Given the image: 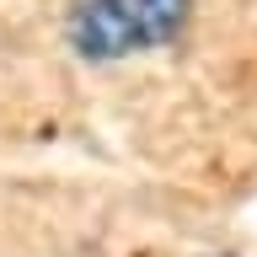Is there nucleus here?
<instances>
[{"instance_id":"f257e3e1","label":"nucleus","mask_w":257,"mask_h":257,"mask_svg":"<svg viewBox=\"0 0 257 257\" xmlns=\"http://www.w3.org/2000/svg\"><path fill=\"white\" fill-rule=\"evenodd\" d=\"M193 22V0H75L64 38L80 59L118 64L134 54H161L182 43Z\"/></svg>"}]
</instances>
